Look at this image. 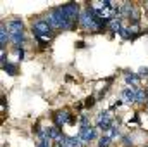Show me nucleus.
I'll list each match as a JSON object with an SVG mask.
<instances>
[{
    "label": "nucleus",
    "instance_id": "2",
    "mask_svg": "<svg viewBox=\"0 0 148 147\" xmlns=\"http://www.w3.org/2000/svg\"><path fill=\"white\" fill-rule=\"evenodd\" d=\"M33 33L35 37L43 43V42H48L52 38V26L48 24L47 19H38L33 23Z\"/></svg>",
    "mask_w": 148,
    "mask_h": 147
},
{
    "label": "nucleus",
    "instance_id": "5",
    "mask_svg": "<svg viewBox=\"0 0 148 147\" xmlns=\"http://www.w3.org/2000/svg\"><path fill=\"white\" fill-rule=\"evenodd\" d=\"M53 118H55L57 126H64V125H67V123H74V116L71 112H67V111H60V112H57Z\"/></svg>",
    "mask_w": 148,
    "mask_h": 147
},
{
    "label": "nucleus",
    "instance_id": "16",
    "mask_svg": "<svg viewBox=\"0 0 148 147\" xmlns=\"http://www.w3.org/2000/svg\"><path fill=\"white\" fill-rule=\"evenodd\" d=\"M136 81H138V76H136V74H126V83L134 85Z\"/></svg>",
    "mask_w": 148,
    "mask_h": 147
},
{
    "label": "nucleus",
    "instance_id": "19",
    "mask_svg": "<svg viewBox=\"0 0 148 147\" xmlns=\"http://www.w3.org/2000/svg\"><path fill=\"white\" fill-rule=\"evenodd\" d=\"M93 104H95V99H93V97H90V99L86 101V106H88V107H91Z\"/></svg>",
    "mask_w": 148,
    "mask_h": 147
},
{
    "label": "nucleus",
    "instance_id": "3",
    "mask_svg": "<svg viewBox=\"0 0 148 147\" xmlns=\"http://www.w3.org/2000/svg\"><path fill=\"white\" fill-rule=\"evenodd\" d=\"M60 9H62V12L66 14V17L71 21V23H76V19H77V14H79V7H77V3H66V5H60Z\"/></svg>",
    "mask_w": 148,
    "mask_h": 147
},
{
    "label": "nucleus",
    "instance_id": "6",
    "mask_svg": "<svg viewBox=\"0 0 148 147\" xmlns=\"http://www.w3.org/2000/svg\"><path fill=\"white\" fill-rule=\"evenodd\" d=\"M79 137H81L84 142H91L93 139H97V130L91 128V126H81V130H79Z\"/></svg>",
    "mask_w": 148,
    "mask_h": 147
},
{
    "label": "nucleus",
    "instance_id": "18",
    "mask_svg": "<svg viewBox=\"0 0 148 147\" xmlns=\"http://www.w3.org/2000/svg\"><path fill=\"white\" fill-rule=\"evenodd\" d=\"M88 123H90V121H88V118H86V116H83V118H81V125H83V126H90Z\"/></svg>",
    "mask_w": 148,
    "mask_h": 147
},
{
    "label": "nucleus",
    "instance_id": "7",
    "mask_svg": "<svg viewBox=\"0 0 148 147\" xmlns=\"http://www.w3.org/2000/svg\"><path fill=\"white\" fill-rule=\"evenodd\" d=\"M7 30L10 31V35L14 33H23V21L21 19H12L7 23Z\"/></svg>",
    "mask_w": 148,
    "mask_h": 147
},
{
    "label": "nucleus",
    "instance_id": "15",
    "mask_svg": "<svg viewBox=\"0 0 148 147\" xmlns=\"http://www.w3.org/2000/svg\"><path fill=\"white\" fill-rule=\"evenodd\" d=\"M52 146V139L50 137H45V139H40V142H38L36 147H50Z\"/></svg>",
    "mask_w": 148,
    "mask_h": 147
},
{
    "label": "nucleus",
    "instance_id": "8",
    "mask_svg": "<svg viewBox=\"0 0 148 147\" xmlns=\"http://www.w3.org/2000/svg\"><path fill=\"white\" fill-rule=\"evenodd\" d=\"M10 40V31L5 28V24L2 23L0 24V43H2V47H5V43Z\"/></svg>",
    "mask_w": 148,
    "mask_h": 147
},
{
    "label": "nucleus",
    "instance_id": "4",
    "mask_svg": "<svg viewBox=\"0 0 148 147\" xmlns=\"http://www.w3.org/2000/svg\"><path fill=\"white\" fill-rule=\"evenodd\" d=\"M97 126H98V130H102V132H109L112 126H114V125H112L110 112H102V114H98Z\"/></svg>",
    "mask_w": 148,
    "mask_h": 147
},
{
    "label": "nucleus",
    "instance_id": "17",
    "mask_svg": "<svg viewBox=\"0 0 148 147\" xmlns=\"http://www.w3.org/2000/svg\"><path fill=\"white\" fill-rule=\"evenodd\" d=\"M107 137H110V139H115V137H119V130H117L115 126H112L110 130L107 132Z\"/></svg>",
    "mask_w": 148,
    "mask_h": 147
},
{
    "label": "nucleus",
    "instance_id": "14",
    "mask_svg": "<svg viewBox=\"0 0 148 147\" xmlns=\"http://www.w3.org/2000/svg\"><path fill=\"white\" fill-rule=\"evenodd\" d=\"M110 142H112L110 137L103 135V137H100V139H98V147H110Z\"/></svg>",
    "mask_w": 148,
    "mask_h": 147
},
{
    "label": "nucleus",
    "instance_id": "11",
    "mask_svg": "<svg viewBox=\"0 0 148 147\" xmlns=\"http://www.w3.org/2000/svg\"><path fill=\"white\" fill-rule=\"evenodd\" d=\"M45 132H47V135L50 137V139H53V140H59L62 135H60V130L57 128V126H48V128H45Z\"/></svg>",
    "mask_w": 148,
    "mask_h": 147
},
{
    "label": "nucleus",
    "instance_id": "1",
    "mask_svg": "<svg viewBox=\"0 0 148 147\" xmlns=\"http://www.w3.org/2000/svg\"><path fill=\"white\" fill-rule=\"evenodd\" d=\"M48 24L53 28V30H69L71 26H73V23L66 17V14L62 12V9L60 7H57V9H53L50 14H48Z\"/></svg>",
    "mask_w": 148,
    "mask_h": 147
},
{
    "label": "nucleus",
    "instance_id": "10",
    "mask_svg": "<svg viewBox=\"0 0 148 147\" xmlns=\"http://www.w3.org/2000/svg\"><path fill=\"white\" fill-rule=\"evenodd\" d=\"M109 28H110L114 33H122V24H121V19L119 17H114L112 21H109Z\"/></svg>",
    "mask_w": 148,
    "mask_h": 147
},
{
    "label": "nucleus",
    "instance_id": "13",
    "mask_svg": "<svg viewBox=\"0 0 148 147\" xmlns=\"http://www.w3.org/2000/svg\"><path fill=\"white\" fill-rule=\"evenodd\" d=\"M2 68H3V71H7V74H16L17 73V68H16L14 64H10L9 61H7L5 64H2Z\"/></svg>",
    "mask_w": 148,
    "mask_h": 147
},
{
    "label": "nucleus",
    "instance_id": "9",
    "mask_svg": "<svg viewBox=\"0 0 148 147\" xmlns=\"http://www.w3.org/2000/svg\"><path fill=\"white\" fill-rule=\"evenodd\" d=\"M122 97L127 102H136V88H124L122 90Z\"/></svg>",
    "mask_w": 148,
    "mask_h": 147
},
{
    "label": "nucleus",
    "instance_id": "12",
    "mask_svg": "<svg viewBox=\"0 0 148 147\" xmlns=\"http://www.w3.org/2000/svg\"><path fill=\"white\" fill-rule=\"evenodd\" d=\"M136 102L138 104H145L147 102V92L143 88H136Z\"/></svg>",
    "mask_w": 148,
    "mask_h": 147
}]
</instances>
